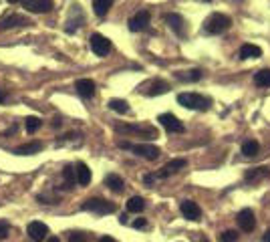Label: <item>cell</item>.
I'll use <instances>...</instances> for the list:
<instances>
[{
    "label": "cell",
    "mask_w": 270,
    "mask_h": 242,
    "mask_svg": "<svg viewBox=\"0 0 270 242\" xmlns=\"http://www.w3.org/2000/svg\"><path fill=\"white\" fill-rule=\"evenodd\" d=\"M178 103L186 109H192V111H208L212 101L200 93H180L178 95Z\"/></svg>",
    "instance_id": "1"
},
{
    "label": "cell",
    "mask_w": 270,
    "mask_h": 242,
    "mask_svg": "<svg viewBox=\"0 0 270 242\" xmlns=\"http://www.w3.org/2000/svg\"><path fill=\"white\" fill-rule=\"evenodd\" d=\"M232 26V18L222 15V12H214V15H210L204 22V31L208 35H222L226 33L228 29Z\"/></svg>",
    "instance_id": "2"
},
{
    "label": "cell",
    "mask_w": 270,
    "mask_h": 242,
    "mask_svg": "<svg viewBox=\"0 0 270 242\" xmlns=\"http://www.w3.org/2000/svg\"><path fill=\"white\" fill-rule=\"evenodd\" d=\"M119 147L121 150H129L133 152L135 156L139 157H145V159H157L159 157V147L157 145H152V143H129V141H119Z\"/></svg>",
    "instance_id": "3"
},
{
    "label": "cell",
    "mask_w": 270,
    "mask_h": 242,
    "mask_svg": "<svg viewBox=\"0 0 270 242\" xmlns=\"http://www.w3.org/2000/svg\"><path fill=\"white\" fill-rule=\"evenodd\" d=\"M81 210L85 212H93V214H99V216H105V214H113L117 210V206L113 202L105 200V198H89L81 204Z\"/></svg>",
    "instance_id": "4"
},
{
    "label": "cell",
    "mask_w": 270,
    "mask_h": 242,
    "mask_svg": "<svg viewBox=\"0 0 270 242\" xmlns=\"http://www.w3.org/2000/svg\"><path fill=\"white\" fill-rule=\"evenodd\" d=\"M117 133H137V136L145 138V139H155L157 131L152 125H127V123H117L115 125Z\"/></svg>",
    "instance_id": "5"
},
{
    "label": "cell",
    "mask_w": 270,
    "mask_h": 242,
    "mask_svg": "<svg viewBox=\"0 0 270 242\" xmlns=\"http://www.w3.org/2000/svg\"><path fill=\"white\" fill-rule=\"evenodd\" d=\"M89 43H91V51L95 52L97 57H107L111 52V40L107 36H103V35H99V33L91 35Z\"/></svg>",
    "instance_id": "6"
},
{
    "label": "cell",
    "mask_w": 270,
    "mask_h": 242,
    "mask_svg": "<svg viewBox=\"0 0 270 242\" xmlns=\"http://www.w3.org/2000/svg\"><path fill=\"white\" fill-rule=\"evenodd\" d=\"M150 20H152L150 10H139V12H135V15L129 18L127 26H129V31H131V33H141V31L147 29Z\"/></svg>",
    "instance_id": "7"
},
{
    "label": "cell",
    "mask_w": 270,
    "mask_h": 242,
    "mask_svg": "<svg viewBox=\"0 0 270 242\" xmlns=\"http://www.w3.org/2000/svg\"><path fill=\"white\" fill-rule=\"evenodd\" d=\"M187 166V159L186 157H175V159H169L168 164L161 168L157 173H153L155 176V180L157 178H168V176H173V173H178L180 170H184Z\"/></svg>",
    "instance_id": "8"
},
{
    "label": "cell",
    "mask_w": 270,
    "mask_h": 242,
    "mask_svg": "<svg viewBox=\"0 0 270 242\" xmlns=\"http://www.w3.org/2000/svg\"><path fill=\"white\" fill-rule=\"evenodd\" d=\"M157 121L166 127L168 133H182V131H184V123H182V121L175 117L173 113H161V115L157 117Z\"/></svg>",
    "instance_id": "9"
},
{
    "label": "cell",
    "mask_w": 270,
    "mask_h": 242,
    "mask_svg": "<svg viewBox=\"0 0 270 242\" xmlns=\"http://www.w3.org/2000/svg\"><path fill=\"white\" fill-rule=\"evenodd\" d=\"M164 20L169 29L178 35V36H186V18L182 15H175V12H169V15H164Z\"/></svg>",
    "instance_id": "10"
},
{
    "label": "cell",
    "mask_w": 270,
    "mask_h": 242,
    "mask_svg": "<svg viewBox=\"0 0 270 242\" xmlns=\"http://www.w3.org/2000/svg\"><path fill=\"white\" fill-rule=\"evenodd\" d=\"M180 212L184 214V218L192 220V222L202 220V210H200V206L196 204L194 200H184L182 204H180Z\"/></svg>",
    "instance_id": "11"
},
{
    "label": "cell",
    "mask_w": 270,
    "mask_h": 242,
    "mask_svg": "<svg viewBox=\"0 0 270 242\" xmlns=\"http://www.w3.org/2000/svg\"><path fill=\"white\" fill-rule=\"evenodd\" d=\"M236 220H238V226H240L242 232H252L254 228H256V218H254V212L250 208L240 210Z\"/></svg>",
    "instance_id": "12"
},
{
    "label": "cell",
    "mask_w": 270,
    "mask_h": 242,
    "mask_svg": "<svg viewBox=\"0 0 270 242\" xmlns=\"http://www.w3.org/2000/svg\"><path fill=\"white\" fill-rule=\"evenodd\" d=\"M268 178H270V168H268V166L252 168V170H248V172L244 173V180H246L248 184H252V186L260 184L262 180H268Z\"/></svg>",
    "instance_id": "13"
},
{
    "label": "cell",
    "mask_w": 270,
    "mask_h": 242,
    "mask_svg": "<svg viewBox=\"0 0 270 242\" xmlns=\"http://www.w3.org/2000/svg\"><path fill=\"white\" fill-rule=\"evenodd\" d=\"M22 6L29 12H34V15H43V12H49L55 6V2L52 0H22Z\"/></svg>",
    "instance_id": "14"
},
{
    "label": "cell",
    "mask_w": 270,
    "mask_h": 242,
    "mask_svg": "<svg viewBox=\"0 0 270 242\" xmlns=\"http://www.w3.org/2000/svg\"><path fill=\"white\" fill-rule=\"evenodd\" d=\"M26 232H29V236H31L34 242H43V240L47 238V234H49V226H47L45 222L34 220V222H31L29 226H26Z\"/></svg>",
    "instance_id": "15"
},
{
    "label": "cell",
    "mask_w": 270,
    "mask_h": 242,
    "mask_svg": "<svg viewBox=\"0 0 270 242\" xmlns=\"http://www.w3.org/2000/svg\"><path fill=\"white\" fill-rule=\"evenodd\" d=\"M75 89H77V93L83 99H91L93 95H95V81H91V79H79L77 83H75Z\"/></svg>",
    "instance_id": "16"
},
{
    "label": "cell",
    "mask_w": 270,
    "mask_h": 242,
    "mask_svg": "<svg viewBox=\"0 0 270 242\" xmlns=\"http://www.w3.org/2000/svg\"><path fill=\"white\" fill-rule=\"evenodd\" d=\"M83 22H85L83 10H81L77 4H73V8H71V18L67 20V33H75Z\"/></svg>",
    "instance_id": "17"
},
{
    "label": "cell",
    "mask_w": 270,
    "mask_h": 242,
    "mask_svg": "<svg viewBox=\"0 0 270 242\" xmlns=\"http://www.w3.org/2000/svg\"><path fill=\"white\" fill-rule=\"evenodd\" d=\"M26 24H31V20L22 17V15H10L6 17L2 22H0V29L2 31H8V29H17V26H26Z\"/></svg>",
    "instance_id": "18"
},
{
    "label": "cell",
    "mask_w": 270,
    "mask_h": 242,
    "mask_svg": "<svg viewBox=\"0 0 270 242\" xmlns=\"http://www.w3.org/2000/svg\"><path fill=\"white\" fill-rule=\"evenodd\" d=\"M75 178H77L79 186H89L91 184V170H89V166L83 164V161H79V164L75 166Z\"/></svg>",
    "instance_id": "19"
},
{
    "label": "cell",
    "mask_w": 270,
    "mask_h": 242,
    "mask_svg": "<svg viewBox=\"0 0 270 242\" xmlns=\"http://www.w3.org/2000/svg\"><path fill=\"white\" fill-rule=\"evenodd\" d=\"M43 147H45L43 141H29V143L18 145L15 150V154L17 156H34V154H38L40 150H43Z\"/></svg>",
    "instance_id": "20"
},
{
    "label": "cell",
    "mask_w": 270,
    "mask_h": 242,
    "mask_svg": "<svg viewBox=\"0 0 270 242\" xmlns=\"http://www.w3.org/2000/svg\"><path fill=\"white\" fill-rule=\"evenodd\" d=\"M260 57H262V49L258 45L246 43V45L240 47V59L242 61H246V59H260Z\"/></svg>",
    "instance_id": "21"
},
{
    "label": "cell",
    "mask_w": 270,
    "mask_h": 242,
    "mask_svg": "<svg viewBox=\"0 0 270 242\" xmlns=\"http://www.w3.org/2000/svg\"><path fill=\"white\" fill-rule=\"evenodd\" d=\"M105 186L109 188L111 192H123V188H125V182L121 176H117V173H107L105 176Z\"/></svg>",
    "instance_id": "22"
},
{
    "label": "cell",
    "mask_w": 270,
    "mask_h": 242,
    "mask_svg": "<svg viewBox=\"0 0 270 242\" xmlns=\"http://www.w3.org/2000/svg\"><path fill=\"white\" fill-rule=\"evenodd\" d=\"M202 77H204V71L202 69H190V71H178L175 73V79L186 81V83H196V81H200Z\"/></svg>",
    "instance_id": "23"
},
{
    "label": "cell",
    "mask_w": 270,
    "mask_h": 242,
    "mask_svg": "<svg viewBox=\"0 0 270 242\" xmlns=\"http://www.w3.org/2000/svg\"><path fill=\"white\" fill-rule=\"evenodd\" d=\"M168 91H169V83H166V81L157 79V81H153V83L150 85V89L143 91V95H152V97H155V95H164V93H168Z\"/></svg>",
    "instance_id": "24"
},
{
    "label": "cell",
    "mask_w": 270,
    "mask_h": 242,
    "mask_svg": "<svg viewBox=\"0 0 270 242\" xmlns=\"http://www.w3.org/2000/svg\"><path fill=\"white\" fill-rule=\"evenodd\" d=\"M143 210H145V200H143L141 196H131V198L127 200V212L139 214V212H143Z\"/></svg>",
    "instance_id": "25"
},
{
    "label": "cell",
    "mask_w": 270,
    "mask_h": 242,
    "mask_svg": "<svg viewBox=\"0 0 270 242\" xmlns=\"http://www.w3.org/2000/svg\"><path fill=\"white\" fill-rule=\"evenodd\" d=\"M242 154H244L246 157H256L260 154V143L256 141V139H248L242 143Z\"/></svg>",
    "instance_id": "26"
},
{
    "label": "cell",
    "mask_w": 270,
    "mask_h": 242,
    "mask_svg": "<svg viewBox=\"0 0 270 242\" xmlns=\"http://www.w3.org/2000/svg\"><path fill=\"white\" fill-rule=\"evenodd\" d=\"M111 6H113V0H93V10H95L97 17H105Z\"/></svg>",
    "instance_id": "27"
},
{
    "label": "cell",
    "mask_w": 270,
    "mask_h": 242,
    "mask_svg": "<svg viewBox=\"0 0 270 242\" xmlns=\"http://www.w3.org/2000/svg\"><path fill=\"white\" fill-rule=\"evenodd\" d=\"M63 178H65V184H63V188H67V190H71V188L75 186V182H77L73 166H65V170H63Z\"/></svg>",
    "instance_id": "28"
},
{
    "label": "cell",
    "mask_w": 270,
    "mask_h": 242,
    "mask_svg": "<svg viewBox=\"0 0 270 242\" xmlns=\"http://www.w3.org/2000/svg\"><path fill=\"white\" fill-rule=\"evenodd\" d=\"M254 83L258 87H270V69H260L254 75Z\"/></svg>",
    "instance_id": "29"
},
{
    "label": "cell",
    "mask_w": 270,
    "mask_h": 242,
    "mask_svg": "<svg viewBox=\"0 0 270 242\" xmlns=\"http://www.w3.org/2000/svg\"><path fill=\"white\" fill-rule=\"evenodd\" d=\"M43 125V121H40V117H36V115H31V117H26L24 119V127H26V133H33L34 131H38V127Z\"/></svg>",
    "instance_id": "30"
},
{
    "label": "cell",
    "mask_w": 270,
    "mask_h": 242,
    "mask_svg": "<svg viewBox=\"0 0 270 242\" xmlns=\"http://www.w3.org/2000/svg\"><path fill=\"white\" fill-rule=\"evenodd\" d=\"M109 109L117 113H129V103L125 99H111L109 101Z\"/></svg>",
    "instance_id": "31"
},
{
    "label": "cell",
    "mask_w": 270,
    "mask_h": 242,
    "mask_svg": "<svg viewBox=\"0 0 270 242\" xmlns=\"http://www.w3.org/2000/svg\"><path fill=\"white\" fill-rule=\"evenodd\" d=\"M238 240V232L236 230H224L220 234V242H236Z\"/></svg>",
    "instance_id": "32"
},
{
    "label": "cell",
    "mask_w": 270,
    "mask_h": 242,
    "mask_svg": "<svg viewBox=\"0 0 270 242\" xmlns=\"http://www.w3.org/2000/svg\"><path fill=\"white\" fill-rule=\"evenodd\" d=\"M10 234V224L6 220H0V240H4Z\"/></svg>",
    "instance_id": "33"
},
{
    "label": "cell",
    "mask_w": 270,
    "mask_h": 242,
    "mask_svg": "<svg viewBox=\"0 0 270 242\" xmlns=\"http://www.w3.org/2000/svg\"><path fill=\"white\" fill-rule=\"evenodd\" d=\"M69 242H87V238H85V234L71 232V234H69Z\"/></svg>",
    "instance_id": "34"
},
{
    "label": "cell",
    "mask_w": 270,
    "mask_h": 242,
    "mask_svg": "<svg viewBox=\"0 0 270 242\" xmlns=\"http://www.w3.org/2000/svg\"><path fill=\"white\" fill-rule=\"evenodd\" d=\"M143 182H145L147 186H153V182H155V176H153V173H145V176H143Z\"/></svg>",
    "instance_id": "35"
},
{
    "label": "cell",
    "mask_w": 270,
    "mask_h": 242,
    "mask_svg": "<svg viewBox=\"0 0 270 242\" xmlns=\"http://www.w3.org/2000/svg\"><path fill=\"white\" fill-rule=\"evenodd\" d=\"M133 226H135V228H145V226H147V220H145V218H137V220L133 222Z\"/></svg>",
    "instance_id": "36"
},
{
    "label": "cell",
    "mask_w": 270,
    "mask_h": 242,
    "mask_svg": "<svg viewBox=\"0 0 270 242\" xmlns=\"http://www.w3.org/2000/svg\"><path fill=\"white\" fill-rule=\"evenodd\" d=\"M99 242H117V240H115L113 236H101V238H99Z\"/></svg>",
    "instance_id": "37"
},
{
    "label": "cell",
    "mask_w": 270,
    "mask_h": 242,
    "mask_svg": "<svg viewBox=\"0 0 270 242\" xmlns=\"http://www.w3.org/2000/svg\"><path fill=\"white\" fill-rule=\"evenodd\" d=\"M6 101V93L2 91V89H0V103H4Z\"/></svg>",
    "instance_id": "38"
},
{
    "label": "cell",
    "mask_w": 270,
    "mask_h": 242,
    "mask_svg": "<svg viewBox=\"0 0 270 242\" xmlns=\"http://www.w3.org/2000/svg\"><path fill=\"white\" fill-rule=\"evenodd\" d=\"M262 242H270V230H268V232L262 236Z\"/></svg>",
    "instance_id": "39"
},
{
    "label": "cell",
    "mask_w": 270,
    "mask_h": 242,
    "mask_svg": "<svg viewBox=\"0 0 270 242\" xmlns=\"http://www.w3.org/2000/svg\"><path fill=\"white\" fill-rule=\"evenodd\" d=\"M49 242H61V240H59L57 236H51V238H49Z\"/></svg>",
    "instance_id": "40"
},
{
    "label": "cell",
    "mask_w": 270,
    "mask_h": 242,
    "mask_svg": "<svg viewBox=\"0 0 270 242\" xmlns=\"http://www.w3.org/2000/svg\"><path fill=\"white\" fill-rule=\"evenodd\" d=\"M10 4H17V2H22V0H8Z\"/></svg>",
    "instance_id": "41"
},
{
    "label": "cell",
    "mask_w": 270,
    "mask_h": 242,
    "mask_svg": "<svg viewBox=\"0 0 270 242\" xmlns=\"http://www.w3.org/2000/svg\"><path fill=\"white\" fill-rule=\"evenodd\" d=\"M202 242H210V240L208 238H202Z\"/></svg>",
    "instance_id": "42"
},
{
    "label": "cell",
    "mask_w": 270,
    "mask_h": 242,
    "mask_svg": "<svg viewBox=\"0 0 270 242\" xmlns=\"http://www.w3.org/2000/svg\"><path fill=\"white\" fill-rule=\"evenodd\" d=\"M202 2H212V0H202Z\"/></svg>",
    "instance_id": "43"
}]
</instances>
